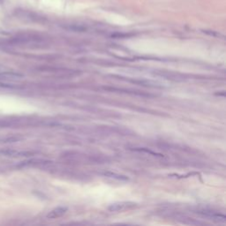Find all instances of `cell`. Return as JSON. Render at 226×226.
<instances>
[{
	"label": "cell",
	"instance_id": "cell-1",
	"mask_svg": "<svg viewBox=\"0 0 226 226\" xmlns=\"http://www.w3.org/2000/svg\"><path fill=\"white\" fill-rule=\"evenodd\" d=\"M137 204L131 202H115L110 205L108 209L110 212H121L126 211L127 209H132L135 208Z\"/></svg>",
	"mask_w": 226,
	"mask_h": 226
},
{
	"label": "cell",
	"instance_id": "cell-2",
	"mask_svg": "<svg viewBox=\"0 0 226 226\" xmlns=\"http://www.w3.org/2000/svg\"><path fill=\"white\" fill-rule=\"evenodd\" d=\"M67 211V208L66 207H58L52 209L49 214L47 215V218L49 219H56L58 218L62 215H64Z\"/></svg>",
	"mask_w": 226,
	"mask_h": 226
},
{
	"label": "cell",
	"instance_id": "cell-3",
	"mask_svg": "<svg viewBox=\"0 0 226 226\" xmlns=\"http://www.w3.org/2000/svg\"><path fill=\"white\" fill-rule=\"evenodd\" d=\"M0 77H4L5 79H10V80H19L21 79L23 75L19 73H14L10 71H1Z\"/></svg>",
	"mask_w": 226,
	"mask_h": 226
},
{
	"label": "cell",
	"instance_id": "cell-4",
	"mask_svg": "<svg viewBox=\"0 0 226 226\" xmlns=\"http://www.w3.org/2000/svg\"><path fill=\"white\" fill-rule=\"evenodd\" d=\"M104 176L106 177H109V178H112V179H115L117 180H127L128 178L126 176H124V175H120V174H117V173H113V172H104Z\"/></svg>",
	"mask_w": 226,
	"mask_h": 226
}]
</instances>
